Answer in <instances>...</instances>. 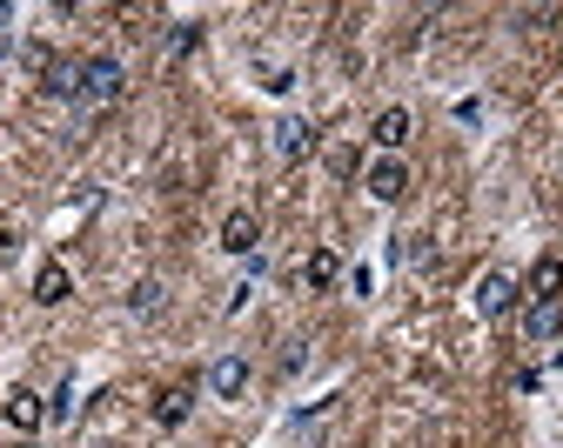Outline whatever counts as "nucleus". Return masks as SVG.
<instances>
[{"label": "nucleus", "mask_w": 563, "mask_h": 448, "mask_svg": "<svg viewBox=\"0 0 563 448\" xmlns=\"http://www.w3.org/2000/svg\"><path fill=\"white\" fill-rule=\"evenodd\" d=\"M121 94H128V67H121L114 54H95V60H81V108H88V114H101V108H121Z\"/></svg>", "instance_id": "1"}, {"label": "nucleus", "mask_w": 563, "mask_h": 448, "mask_svg": "<svg viewBox=\"0 0 563 448\" xmlns=\"http://www.w3.org/2000/svg\"><path fill=\"white\" fill-rule=\"evenodd\" d=\"M369 194H376V201H402V194H409V168H402L396 155L376 161V168H369Z\"/></svg>", "instance_id": "11"}, {"label": "nucleus", "mask_w": 563, "mask_h": 448, "mask_svg": "<svg viewBox=\"0 0 563 448\" xmlns=\"http://www.w3.org/2000/svg\"><path fill=\"white\" fill-rule=\"evenodd\" d=\"M8 422H14V428H27V435H34V428H41V422H47V402H41V395H34V389H14V395H8Z\"/></svg>", "instance_id": "14"}, {"label": "nucleus", "mask_w": 563, "mask_h": 448, "mask_svg": "<svg viewBox=\"0 0 563 448\" xmlns=\"http://www.w3.org/2000/svg\"><path fill=\"white\" fill-rule=\"evenodd\" d=\"M523 335L530 341H556L563 335V302H530L523 309Z\"/></svg>", "instance_id": "12"}, {"label": "nucleus", "mask_w": 563, "mask_h": 448, "mask_svg": "<svg viewBox=\"0 0 563 448\" xmlns=\"http://www.w3.org/2000/svg\"><path fill=\"white\" fill-rule=\"evenodd\" d=\"M162 302H168L162 281H134V288H128V315H162Z\"/></svg>", "instance_id": "15"}, {"label": "nucleus", "mask_w": 563, "mask_h": 448, "mask_svg": "<svg viewBox=\"0 0 563 448\" xmlns=\"http://www.w3.org/2000/svg\"><path fill=\"white\" fill-rule=\"evenodd\" d=\"M67 294H75V275H67L60 261H41V275H34V302H41V309H60Z\"/></svg>", "instance_id": "8"}, {"label": "nucleus", "mask_w": 563, "mask_h": 448, "mask_svg": "<svg viewBox=\"0 0 563 448\" xmlns=\"http://www.w3.org/2000/svg\"><path fill=\"white\" fill-rule=\"evenodd\" d=\"M41 94L47 101H81V60H54L41 74Z\"/></svg>", "instance_id": "9"}, {"label": "nucleus", "mask_w": 563, "mask_h": 448, "mask_svg": "<svg viewBox=\"0 0 563 448\" xmlns=\"http://www.w3.org/2000/svg\"><path fill=\"white\" fill-rule=\"evenodd\" d=\"M302 281H309L316 294H322V288H335V281H342V255H335V248H316V255L302 261Z\"/></svg>", "instance_id": "13"}, {"label": "nucleus", "mask_w": 563, "mask_h": 448, "mask_svg": "<svg viewBox=\"0 0 563 448\" xmlns=\"http://www.w3.org/2000/svg\"><path fill=\"white\" fill-rule=\"evenodd\" d=\"M523 294H530V302H563V261L556 255H537L530 275H523Z\"/></svg>", "instance_id": "5"}, {"label": "nucleus", "mask_w": 563, "mask_h": 448, "mask_svg": "<svg viewBox=\"0 0 563 448\" xmlns=\"http://www.w3.org/2000/svg\"><path fill=\"white\" fill-rule=\"evenodd\" d=\"M409 134H416V121H409V108H383V114L369 121V141L383 147V155H402V147H409Z\"/></svg>", "instance_id": "4"}, {"label": "nucleus", "mask_w": 563, "mask_h": 448, "mask_svg": "<svg viewBox=\"0 0 563 448\" xmlns=\"http://www.w3.org/2000/svg\"><path fill=\"white\" fill-rule=\"evenodd\" d=\"M188 415H195V389L188 382H175V389L155 395V428H181Z\"/></svg>", "instance_id": "10"}, {"label": "nucleus", "mask_w": 563, "mask_h": 448, "mask_svg": "<svg viewBox=\"0 0 563 448\" xmlns=\"http://www.w3.org/2000/svg\"><path fill=\"white\" fill-rule=\"evenodd\" d=\"M168 47H175V54H188V47H201V27H195V21H181V27L168 34Z\"/></svg>", "instance_id": "16"}, {"label": "nucleus", "mask_w": 563, "mask_h": 448, "mask_svg": "<svg viewBox=\"0 0 563 448\" xmlns=\"http://www.w3.org/2000/svg\"><path fill=\"white\" fill-rule=\"evenodd\" d=\"M517 294H523V288H517L510 275H483V281H476V315H483V322H504V315L517 309Z\"/></svg>", "instance_id": "2"}, {"label": "nucleus", "mask_w": 563, "mask_h": 448, "mask_svg": "<svg viewBox=\"0 0 563 448\" xmlns=\"http://www.w3.org/2000/svg\"><path fill=\"white\" fill-rule=\"evenodd\" d=\"M222 248H229V255H255V248H262V221H255L249 208H235V214L222 221Z\"/></svg>", "instance_id": "7"}, {"label": "nucleus", "mask_w": 563, "mask_h": 448, "mask_svg": "<svg viewBox=\"0 0 563 448\" xmlns=\"http://www.w3.org/2000/svg\"><path fill=\"white\" fill-rule=\"evenodd\" d=\"M275 155H282V161H309V155H316V127H309L302 114H282V121H275Z\"/></svg>", "instance_id": "3"}, {"label": "nucleus", "mask_w": 563, "mask_h": 448, "mask_svg": "<svg viewBox=\"0 0 563 448\" xmlns=\"http://www.w3.org/2000/svg\"><path fill=\"white\" fill-rule=\"evenodd\" d=\"M249 389V355H222L216 368H208V395H222V402H235Z\"/></svg>", "instance_id": "6"}]
</instances>
